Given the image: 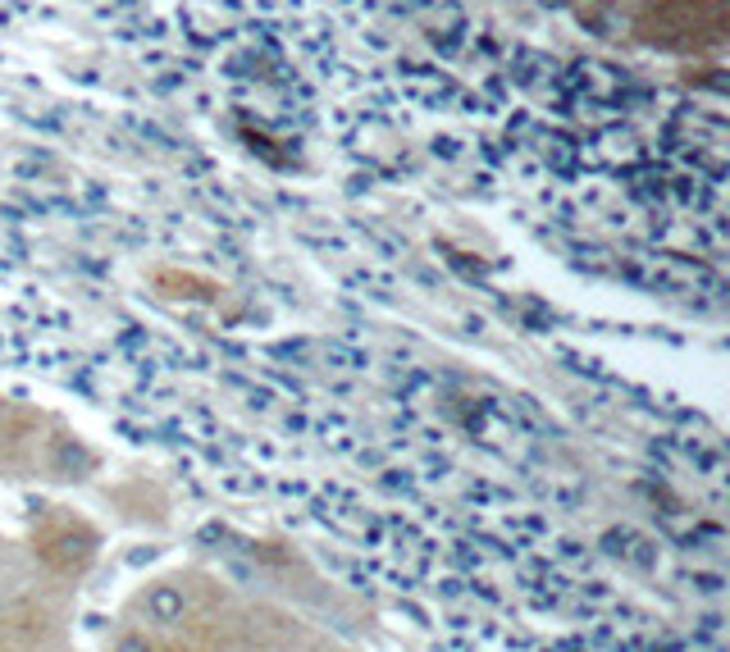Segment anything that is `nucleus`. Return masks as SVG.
Segmentation results:
<instances>
[{"mask_svg":"<svg viewBox=\"0 0 730 652\" xmlns=\"http://www.w3.org/2000/svg\"><path fill=\"white\" fill-rule=\"evenodd\" d=\"M654 28L662 37H703L721 23V0H654Z\"/></svg>","mask_w":730,"mask_h":652,"instance_id":"1","label":"nucleus"},{"mask_svg":"<svg viewBox=\"0 0 730 652\" xmlns=\"http://www.w3.org/2000/svg\"><path fill=\"white\" fill-rule=\"evenodd\" d=\"M92 553H96V538H83L78 543L73 534H56V538H46L42 543V557L56 566V570H83L87 561H92Z\"/></svg>","mask_w":730,"mask_h":652,"instance_id":"2","label":"nucleus"},{"mask_svg":"<svg viewBox=\"0 0 730 652\" xmlns=\"http://www.w3.org/2000/svg\"><path fill=\"white\" fill-rule=\"evenodd\" d=\"M182 612H188V593H182L178 584H155L146 593V620L155 625H178Z\"/></svg>","mask_w":730,"mask_h":652,"instance_id":"3","label":"nucleus"},{"mask_svg":"<svg viewBox=\"0 0 730 652\" xmlns=\"http://www.w3.org/2000/svg\"><path fill=\"white\" fill-rule=\"evenodd\" d=\"M110 652H155V643L146 639V635H138V630H128V635H119L115 639V648Z\"/></svg>","mask_w":730,"mask_h":652,"instance_id":"4","label":"nucleus"}]
</instances>
